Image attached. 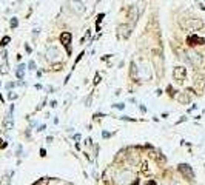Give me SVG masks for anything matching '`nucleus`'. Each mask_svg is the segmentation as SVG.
Wrapping results in <instances>:
<instances>
[{"mask_svg":"<svg viewBox=\"0 0 205 185\" xmlns=\"http://www.w3.org/2000/svg\"><path fill=\"white\" fill-rule=\"evenodd\" d=\"M187 54H188V60H190L194 66H197V68H202V66H204L205 59L202 54H199V53H196V51H188Z\"/></svg>","mask_w":205,"mask_h":185,"instance_id":"f257e3e1","label":"nucleus"},{"mask_svg":"<svg viewBox=\"0 0 205 185\" xmlns=\"http://www.w3.org/2000/svg\"><path fill=\"white\" fill-rule=\"evenodd\" d=\"M5 128H6V130L13 128V117H11V116H8V117H6V120H5Z\"/></svg>","mask_w":205,"mask_h":185,"instance_id":"9b49d317","label":"nucleus"},{"mask_svg":"<svg viewBox=\"0 0 205 185\" xmlns=\"http://www.w3.org/2000/svg\"><path fill=\"white\" fill-rule=\"evenodd\" d=\"M145 185H156V182H154V181H148Z\"/></svg>","mask_w":205,"mask_h":185,"instance_id":"6ab92c4d","label":"nucleus"},{"mask_svg":"<svg viewBox=\"0 0 205 185\" xmlns=\"http://www.w3.org/2000/svg\"><path fill=\"white\" fill-rule=\"evenodd\" d=\"M71 33H68V31H65V33H62L60 34V42H62V45L66 48V51H68V54L71 53Z\"/></svg>","mask_w":205,"mask_h":185,"instance_id":"7ed1b4c3","label":"nucleus"},{"mask_svg":"<svg viewBox=\"0 0 205 185\" xmlns=\"http://www.w3.org/2000/svg\"><path fill=\"white\" fill-rule=\"evenodd\" d=\"M8 42H9V37H3V39H2V43H0V46H5V45H8Z\"/></svg>","mask_w":205,"mask_h":185,"instance_id":"2eb2a0df","label":"nucleus"},{"mask_svg":"<svg viewBox=\"0 0 205 185\" xmlns=\"http://www.w3.org/2000/svg\"><path fill=\"white\" fill-rule=\"evenodd\" d=\"M70 8L74 11L77 16H80V14H83V13H85L83 2H80V0H70Z\"/></svg>","mask_w":205,"mask_h":185,"instance_id":"20e7f679","label":"nucleus"},{"mask_svg":"<svg viewBox=\"0 0 205 185\" xmlns=\"http://www.w3.org/2000/svg\"><path fill=\"white\" fill-rule=\"evenodd\" d=\"M173 77L177 80V82H184L187 79V70L184 68V66H176L174 68V71H173Z\"/></svg>","mask_w":205,"mask_h":185,"instance_id":"39448f33","label":"nucleus"},{"mask_svg":"<svg viewBox=\"0 0 205 185\" xmlns=\"http://www.w3.org/2000/svg\"><path fill=\"white\" fill-rule=\"evenodd\" d=\"M187 26H188L190 29H193V31H197V29H201V28L204 26V22H202L201 18H191V20H188Z\"/></svg>","mask_w":205,"mask_h":185,"instance_id":"0eeeda50","label":"nucleus"},{"mask_svg":"<svg viewBox=\"0 0 205 185\" xmlns=\"http://www.w3.org/2000/svg\"><path fill=\"white\" fill-rule=\"evenodd\" d=\"M187 43L190 46H197V45H204L205 43V39L204 37H199V36H190L187 39Z\"/></svg>","mask_w":205,"mask_h":185,"instance_id":"1a4fd4ad","label":"nucleus"},{"mask_svg":"<svg viewBox=\"0 0 205 185\" xmlns=\"http://www.w3.org/2000/svg\"><path fill=\"white\" fill-rule=\"evenodd\" d=\"M6 147V142H3V140H0V148H5Z\"/></svg>","mask_w":205,"mask_h":185,"instance_id":"a211bd4d","label":"nucleus"},{"mask_svg":"<svg viewBox=\"0 0 205 185\" xmlns=\"http://www.w3.org/2000/svg\"><path fill=\"white\" fill-rule=\"evenodd\" d=\"M9 176H11V174H5V176L0 179V185H9Z\"/></svg>","mask_w":205,"mask_h":185,"instance_id":"f8f14e48","label":"nucleus"},{"mask_svg":"<svg viewBox=\"0 0 205 185\" xmlns=\"http://www.w3.org/2000/svg\"><path fill=\"white\" fill-rule=\"evenodd\" d=\"M137 184H139V182H137V181H134V184H133V185H137Z\"/></svg>","mask_w":205,"mask_h":185,"instance_id":"aec40b11","label":"nucleus"},{"mask_svg":"<svg viewBox=\"0 0 205 185\" xmlns=\"http://www.w3.org/2000/svg\"><path fill=\"white\" fill-rule=\"evenodd\" d=\"M23 68H25V66H23V65H20L19 70H17V77H19V79L23 77Z\"/></svg>","mask_w":205,"mask_h":185,"instance_id":"ddd939ff","label":"nucleus"},{"mask_svg":"<svg viewBox=\"0 0 205 185\" xmlns=\"http://www.w3.org/2000/svg\"><path fill=\"white\" fill-rule=\"evenodd\" d=\"M34 66H36V63H34V62H29V70H34Z\"/></svg>","mask_w":205,"mask_h":185,"instance_id":"f3484780","label":"nucleus"},{"mask_svg":"<svg viewBox=\"0 0 205 185\" xmlns=\"http://www.w3.org/2000/svg\"><path fill=\"white\" fill-rule=\"evenodd\" d=\"M131 33V26L130 25H119L117 26V36L122 37V39H127Z\"/></svg>","mask_w":205,"mask_h":185,"instance_id":"6e6552de","label":"nucleus"},{"mask_svg":"<svg viewBox=\"0 0 205 185\" xmlns=\"http://www.w3.org/2000/svg\"><path fill=\"white\" fill-rule=\"evenodd\" d=\"M177 170L181 171V174L185 177L187 181H193L194 179V173H193V168L190 165H187V164H181V165L177 166Z\"/></svg>","mask_w":205,"mask_h":185,"instance_id":"f03ea898","label":"nucleus"},{"mask_svg":"<svg viewBox=\"0 0 205 185\" xmlns=\"http://www.w3.org/2000/svg\"><path fill=\"white\" fill-rule=\"evenodd\" d=\"M11 26H13V28H16V26H17V20H16V18H13V20H11Z\"/></svg>","mask_w":205,"mask_h":185,"instance_id":"dca6fc26","label":"nucleus"},{"mask_svg":"<svg viewBox=\"0 0 205 185\" xmlns=\"http://www.w3.org/2000/svg\"><path fill=\"white\" fill-rule=\"evenodd\" d=\"M140 76H142L144 79H151V71H150L148 63H144V65L140 66Z\"/></svg>","mask_w":205,"mask_h":185,"instance_id":"9d476101","label":"nucleus"},{"mask_svg":"<svg viewBox=\"0 0 205 185\" xmlns=\"http://www.w3.org/2000/svg\"><path fill=\"white\" fill-rule=\"evenodd\" d=\"M46 59L50 60V62H56L60 59V50H57L56 46H51V48H48L46 50Z\"/></svg>","mask_w":205,"mask_h":185,"instance_id":"423d86ee","label":"nucleus"},{"mask_svg":"<svg viewBox=\"0 0 205 185\" xmlns=\"http://www.w3.org/2000/svg\"><path fill=\"white\" fill-rule=\"evenodd\" d=\"M34 185H48V179H46V177H43V179H40L37 184H34Z\"/></svg>","mask_w":205,"mask_h":185,"instance_id":"4468645a","label":"nucleus"}]
</instances>
